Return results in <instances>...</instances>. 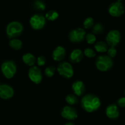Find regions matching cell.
<instances>
[{"label": "cell", "instance_id": "4316f807", "mask_svg": "<svg viewBox=\"0 0 125 125\" xmlns=\"http://www.w3.org/2000/svg\"><path fill=\"white\" fill-rule=\"evenodd\" d=\"M84 54L89 58H92V57H95L96 56L95 52L91 48L85 49L84 51Z\"/></svg>", "mask_w": 125, "mask_h": 125}, {"label": "cell", "instance_id": "cb8c5ba5", "mask_svg": "<svg viewBox=\"0 0 125 125\" xmlns=\"http://www.w3.org/2000/svg\"><path fill=\"white\" fill-rule=\"evenodd\" d=\"M104 31V27L100 23H97L93 27V32L94 34H100Z\"/></svg>", "mask_w": 125, "mask_h": 125}, {"label": "cell", "instance_id": "7a4b0ae2", "mask_svg": "<svg viewBox=\"0 0 125 125\" xmlns=\"http://www.w3.org/2000/svg\"><path fill=\"white\" fill-rule=\"evenodd\" d=\"M23 30V25L18 21H12L6 28V34L9 38H15L22 34Z\"/></svg>", "mask_w": 125, "mask_h": 125}, {"label": "cell", "instance_id": "44dd1931", "mask_svg": "<svg viewBox=\"0 0 125 125\" xmlns=\"http://www.w3.org/2000/svg\"><path fill=\"white\" fill-rule=\"evenodd\" d=\"M66 101L69 104L74 105L78 103V99H77V96L75 95L69 94L66 97Z\"/></svg>", "mask_w": 125, "mask_h": 125}, {"label": "cell", "instance_id": "d4e9b609", "mask_svg": "<svg viewBox=\"0 0 125 125\" xmlns=\"http://www.w3.org/2000/svg\"><path fill=\"white\" fill-rule=\"evenodd\" d=\"M55 72V68L54 67H47L46 68V69L45 70V75L47 77H49V78H51V76L54 75Z\"/></svg>", "mask_w": 125, "mask_h": 125}, {"label": "cell", "instance_id": "f546056e", "mask_svg": "<svg viewBox=\"0 0 125 125\" xmlns=\"http://www.w3.org/2000/svg\"><path fill=\"white\" fill-rule=\"evenodd\" d=\"M118 104L119 106L121 107H125V97L120 98L118 100Z\"/></svg>", "mask_w": 125, "mask_h": 125}, {"label": "cell", "instance_id": "9a60e30c", "mask_svg": "<svg viewBox=\"0 0 125 125\" xmlns=\"http://www.w3.org/2000/svg\"><path fill=\"white\" fill-rule=\"evenodd\" d=\"M72 87L75 95L77 96H81L84 93L85 85L82 81H75L72 84Z\"/></svg>", "mask_w": 125, "mask_h": 125}, {"label": "cell", "instance_id": "9c48e42d", "mask_svg": "<svg viewBox=\"0 0 125 125\" xmlns=\"http://www.w3.org/2000/svg\"><path fill=\"white\" fill-rule=\"evenodd\" d=\"M85 31L82 28H78L70 32L69 38L72 42H80L85 39Z\"/></svg>", "mask_w": 125, "mask_h": 125}, {"label": "cell", "instance_id": "5b68a950", "mask_svg": "<svg viewBox=\"0 0 125 125\" xmlns=\"http://www.w3.org/2000/svg\"><path fill=\"white\" fill-rule=\"evenodd\" d=\"M45 17L42 15L35 14L33 15L29 20V23L32 28L36 30H39L42 29L45 26L46 20Z\"/></svg>", "mask_w": 125, "mask_h": 125}, {"label": "cell", "instance_id": "30bf717a", "mask_svg": "<svg viewBox=\"0 0 125 125\" xmlns=\"http://www.w3.org/2000/svg\"><path fill=\"white\" fill-rule=\"evenodd\" d=\"M28 76L32 82L35 84H39L42 81V73L40 69L37 67H32L29 68Z\"/></svg>", "mask_w": 125, "mask_h": 125}, {"label": "cell", "instance_id": "836d02e7", "mask_svg": "<svg viewBox=\"0 0 125 125\" xmlns=\"http://www.w3.org/2000/svg\"></svg>", "mask_w": 125, "mask_h": 125}, {"label": "cell", "instance_id": "3957f363", "mask_svg": "<svg viewBox=\"0 0 125 125\" xmlns=\"http://www.w3.org/2000/svg\"><path fill=\"white\" fill-rule=\"evenodd\" d=\"M96 66L99 70L106 72L112 67L113 61L109 56H100L97 59Z\"/></svg>", "mask_w": 125, "mask_h": 125}, {"label": "cell", "instance_id": "1f68e13d", "mask_svg": "<svg viewBox=\"0 0 125 125\" xmlns=\"http://www.w3.org/2000/svg\"><path fill=\"white\" fill-rule=\"evenodd\" d=\"M121 1H122V0H118V1H119V2H121Z\"/></svg>", "mask_w": 125, "mask_h": 125}, {"label": "cell", "instance_id": "d6986e66", "mask_svg": "<svg viewBox=\"0 0 125 125\" xmlns=\"http://www.w3.org/2000/svg\"><path fill=\"white\" fill-rule=\"evenodd\" d=\"M9 45L12 48L13 50H20L22 47V42L21 40H18V39H13L10 40L9 42Z\"/></svg>", "mask_w": 125, "mask_h": 125}, {"label": "cell", "instance_id": "6da1fadb", "mask_svg": "<svg viewBox=\"0 0 125 125\" xmlns=\"http://www.w3.org/2000/svg\"><path fill=\"white\" fill-rule=\"evenodd\" d=\"M82 106L87 112H94L98 110L100 106V100L96 96L89 94L82 98Z\"/></svg>", "mask_w": 125, "mask_h": 125}, {"label": "cell", "instance_id": "7402d4cb", "mask_svg": "<svg viewBox=\"0 0 125 125\" xmlns=\"http://www.w3.org/2000/svg\"><path fill=\"white\" fill-rule=\"evenodd\" d=\"M34 7L36 9L44 10L45 9V4L41 0H36L34 2Z\"/></svg>", "mask_w": 125, "mask_h": 125}, {"label": "cell", "instance_id": "4fadbf2b", "mask_svg": "<svg viewBox=\"0 0 125 125\" xmlns=\"http://www.w3.org/2000/svg\"><path fill=\"white\" fill-rule=\"evenodd\" d=\"M66 55V51L62 46H58L53 51L52 57L54 61H61L64 58Z\"/></svg>", "mask_w": 125, "mask_h": 125}, {"label": "cell", "instance_id": "f1b7e54d", "mask_svg": "<svg viewBox=\"0 0 125 125\" xmlns=\"http://www.w3.org/2000/svg\"><path fill=\"white\" fill-rule=\"evenodd\" d=\"M45 61H46L45 57L44 56H41L38 57V59H37V63L39 66H43L45 65Z\"/></svg>", "mask_w": 125, "mask_h": 125}, {"label": "cell", "instance_id": "8fae6325", "mask_svg": "<svg viewBox=\"0 0 125 125\" xmlns=\"http://www.w3.org/2000/svg\"><path fill=\"white\" fill-rule=\"evenodd\" d=\"M61 115L63 118L69 120H74L77 118V113L75 109L70 106H65L61 111Z\"/></svg>", "mask_w": 125, "mask_h": 125}, {"label": "cell", "instance_id": "e0dca14e", "mask_svg": "<svg viewBox=\"0 0 125 125\" xmlns=\"http://www.w3.org/2000/svg\"><path fill=\"white\" fill-rule=\"evenodd\" d=\"M22 59L24 63L28 65V66H33L36 62L35 57L31 53H26L24 54L22 57Z\"/></svg>", "mask_w": 125, "mask_h": 125}, {"label": "cell", "instance_id": "4dcf8cb0", "mask_svg": "<svg viewBox=\"0 0 125 125\" xmlns=\"http://www.w3.org/2000/svg\"><path fill=\"white\" fill-rule=\"evenodd\" d=\"M64 125H74V123H71V122H68V123H66Z\"/></svg>", "mask_w": 125, "mask_h": 125}, {"label": "cell", "instance_id": "7c38bea8", "mask_svg": "<svg viewBox=\"0 0 125 125\" xmlns=\"http://www.w3.org/2000/svg\"><path fill=\"white\" fill-rule=\"evenodd\" d=\"M14 92L11 86L6 84L0 85V97L4 100H7L13 96Z\"/></svg>", "mask_w": 125, "mask_h": 125}, {"label": "cell", "instance_id": "ba28073f", "mask_svg": "<svg viewBox=\"0 0 125 125\" xmlns=\"http://www.w3.org/2000/svg\"><path fill=\"white\" fill-rule=\"evenodd\" d=\"M121 39V35L118 31L112 30L108 33L106 37L107 43L110 47H115L119 43Z\"/></svg>", "mask_w": 125, "mask_h": 125}, {"label": "cell", "instance_id": "277c9868", "mask_svg": "<svg viewBox=\"0 0 125 125\" xmlns=\"http://www.w3.org/2000/svg\"><path fill=\"white\" fill-rule=\"evenodd\" d=\"M1 71L6 78L11 79L14 76L17 72V67L14 62L12 61H6L1 65Z\"/></svg>", "mask_w": 125, "mask_h": 125}, {"label": "cell", "instance_id": "2e32d148", "mask_svg": "<svg viewBox=\"0 0 125 125\" xmlns=\"http://www.w3.org/2000/svg\"><path fill=\"white\" fill-rule=\"evenodd\" d=\"M83 59V52L79 49L73 50L70 54V60L73 63H78Z\"/></svg>", "mask_w": 125, "mask_h": 125}, {"label": "cell", "instance_id": "d6a6232c", "mask_svg": "<svg viewBox=\"0 0 125 125\" xmlns=\"http://www.w3.org/2000/svg\"></svg>", "mask_w": 125, "mask_h": 125}, {"label": "cell", "instance_id": "8992f818", "mask_svg": "<svg viewBox=\"0 0 125 125\" xmlns=\"http://www.w3.org/2000/svg\"><path fill=\"white\" fill-rule=\"evenodd\" d=\"M59 74L65 78H71L74 74L72 65L68 62H62L60 63L57 69Z\"/></svg>", "mask_w": 125, "mask_h": 125}, {"label": "cell", "instance_id": "ffe728a7", "mask_svg": "<svg viewBox=\"0 0 125 125\" xmlns=\"http://www.w3.org/2000/svg\"><path fill=\"white\" fill-rule=\"evenodd\" d=\"M59 17V14L56 10H50L45 15V18L49 21H55Z\"/></svg>", "mask_w": 125, "mask_h": 125}, {"label": "cell", "instance_id": "603a6c76", "mask_svg": "<svg viewBox=\"0 0 125 125\" xmlns=\"http://www.w3.org/2000/svg\"><path fill=\"white\" fill-rule=\"evenodd\" d=\"M94 24V20L91 17H88L83 22V26L85 29H89L92 28Z\"/></svg>", "mask_w": 125, "mask_h": 125}, {"label": "cell", "instance_id": "83f0119b", "mask_svg": "<svg viewBox=\"0 0 125 125\" xmlns=\"http://www.w3.org/2000/svg\"><path fill=\"white\" fill-rule=\"evenodd\" d=\"M108 55L110 58L115 57L116 54V50L115 48V47H110L109 50H107Z\"/></svg>", "mask_w": 125, "mask_h": 125}, {"label": "cell", "instance_id": "52a82bcc", "mask_svg": "<svg viewBox=\"0 0 125 125\" xmlns=\"http://www.w3.org/2000/svg\"><path fill=\"white\" fill-rule=\"evenodd\" d=\"M125 12V7L121 2L115 1L112 2L109 7V13L115 17L122 15Z\"/></svg>", "mask_w": 125, "mask_h": 125}, {"label": "cell", "instance_id": "484cf974", "mask_svg": "<svg viewBox=\"0 0 125 125\" xmlns=\"http://www.w3.org/2000/svg\"><path fill=\"white\" fill-rule=\"evenodd\" d=\"M85 37H86V40H87V42H88V43L89 44L94 43L96 42V40L95 35H94L93 34H91V33L87 34V35L85 36Z\"/></svg>", "mask_w": 125, "mask_h": 125}, {"label": "cell", "instance_id": "ac0fdd59", "mask_svg": "<svg viewBox=\"0 0 125 125\" xmlns=\"http://www.w3.org/2000/svg\"><path fill=\"white\" fill-rule=\"evenodd\" d=\"M94 48L99 52H105L108 50L107 45L104 42H98L94 45Z\"/></svg>", "mask_w": 125, "mask_h": 125}, {"label": "cell", "instance_id": "5bb4252c", "mask_svg": "<svg viewBox=\"0 0 125 125\" xmlns=\"http://www.w3.org/2000/svg\"><path fill=\"white\" fill-rule=\"evenodd\" d=\"M107 116L110 119H116L119 116V110L117 106L111 104L108 106L105 111Z\"/></svg>", "mask_w": 125, "mask_h": 125}]
</instances>
